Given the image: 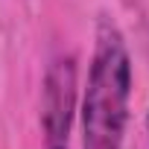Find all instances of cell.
I'll list each match as a JSON object with an SVG mask.
<instances>
[{
	"instance_id": "obj_1",
	"label": "cell",
	"mask_w": 149,
	"mask_h": 149,
	"mask_svg": "<svg viewBox=\"0 0 149 149\" xmlns=\"http://www.w3.org/2000/svg\"><path fill=\"white\" fill-rule=\"evenodd\" d=\"M132 100V58L120 26L102 18L82 97V149H123Z\"/></svg>"
},
{
	"instance_id": "obj_2",
	"label": "cell",
	"mask_w": 149,
	"mask_h": 149,
	"mask_svg": "<svg viewBox=\"0 0 149 149\" xmlns=\"http://www.w3.org/2000/svg\"><path fill=\"white\" fill-rule=\"evenodd\" d=\"M79 67L73 53H61L50 61L41 82V134L44 149H67L73 117H76Z\"/></svg>"
},
{
	"instance_id": "obj_3",
	"label": "cell",
	"mask_w": 149,
	"mask_h": 149,
	"mask_svg": "<svg viewBox=\"0 0 149 149\" xmlns=\"http://www.w3.org/2000/svg\"><path fill=\"white\" fill-rule=\"evenodd\" d=\"M146 132H149V117H146Z\"/></svg>"
}]
</instances>
